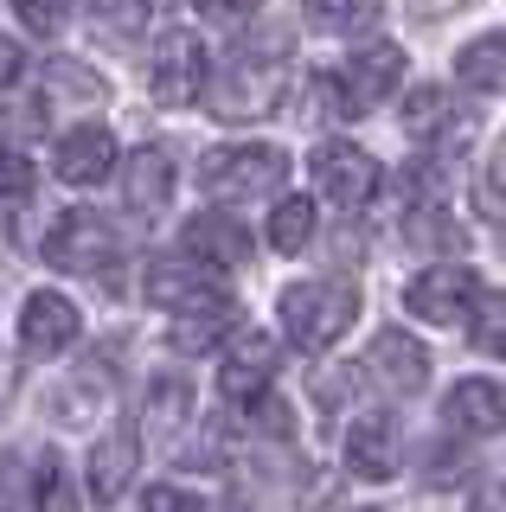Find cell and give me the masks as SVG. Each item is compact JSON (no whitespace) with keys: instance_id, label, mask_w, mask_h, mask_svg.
Returning <instances> with one entry per match:
<instances>
[{"instance_id":"cell-1","label":"cell","mask_w":506,"mask_h":512,"mask_svg":"<svg viewBox=\"0 0 506 512\" xmlns=\"http://www.w3.org/2000/svg\"><path fill=\"white\" fill-rule=\"evenodd\" d=\"M205 96H212L218 122H263V116H276L282 96H289V58H282V39L231 45V58L218 64V77H205Z\"/></svg>"},{"instance_id":"cell-4","label":"cell","mask_w":506,"mask_h":512,"mask_svg":"<svg viewBox=\"0 0 506 512\" xmlns=\"http://www.w3.org/2000/svg\"><path fill=\"white\" fill-rule=\"evenodd\" d=\"M404 84V52L398 45H366V52L340 58V71L327 77V116H366V109L391 103V90Z\"/></svg>"},{"instance_id":"cell-14","label":"cell","mask_w":506,"mask_h":512,"mask_svg":"<svg viewBox=\"0 0 506 512\" xmlns=\"http://www.w3.org/2000/svg\"><path fill=\"white\" fill-rule=\"evenodd\" d=\"M372 378L385 384L391 397H417L423 384H430V352H423L417 340H410V333H398V327H385L372 340Z\"/></svg>"},{"instance_id":"cell-13","label":"cell","mask_w":506,"mask_h":512,"mask_svg":"<svg viewBox=\"0 0 506 512\" xmlns=\"http://www.w3.org/2000/svg\"><path fill=\"white\" fill-rule=\"evenodd\" d=\"M77 327H84V314L58 288H33L26 295V308H20V346L26 352H65L77 340Z\"/></svg>"},{"instance_id":"cell-15","label":"cell","mask_w":506,"mask_h":512,"mask_svg":"<svg viewBox=\"0 0 506 512\" xmlns=\"http://www.w3.org/2000/svg\"><path fill=\"white\" fill-rule=\"evenodd\" d=\"M455 436H500L506 429V384L494 378H462L449 391V404H442Z\"/></svg>"},{"instance_id":"cell-10","label":"cell","mask_w":506,"mask_h":512,"mask_svg":"<svg viewBox=\"0 0 506 512\" xmlns=\"http://www.w3.org/2000/svg\"><path fill=\"white\" fill-rule=\"evenodd\" d=\"M270 378H276V340H270V333H257V327H244V333H237V340L225 346V365H218V391H225L231 404L244 410L257 391H270Z\"/></svg>"},{"instance_id":"cell-7","label":"cell","mask_w":506,"mask_h":512,"mask_svg":"<svg viewBox=\"0 0 506 512\" xmlns=\"http://www.w3.org/2000/svg\"><path fill=\"white\" fill-rule=\"evenodd\" d=\"M474 301H481V282H474V269H462V263H436L404 288V308L417 320H430V327H468Z\"/></svg>"},{"instance_id":"cell-3","label":"cell","mask_w":506,"mask_h":512,"mask_svg":"<svg viewBox=\"0 0 506 512\" xmlns=\"http://www.w3.org/2000/svg\"><path fill=\"white\" fill-rule=\"evenodd\" d=\"M289 180V154L270 141H250V148H212L199 160V186L212 199H270Z\"/></svg>"},{"instance_id":"cell-32","label":"cell","mask_w":506,"mask_h":512,"mask_svg":"<svg viewBox=\"0 0 506 512\" xmlns=\"http://www.w3.org/2000/svg\"><path fill=\"white\" fill-rule=\"evenodd\" d=\"M263 0H199V13H212V20H250Z\"/></svg>"},{"instance_id":"cell-23","label":"cell","mask_w":506,"mask_h":512,"mask_svg":"<svg viewBox=\"0 0 506 512\" xmlns=\"http://www.w3.org/2000/svg\"><path fill=\"white\" fill-rule=\"evenodd\" d=\"M129 468H135V436H109L97 455H90V493L97 500H116L129 487Z\"/></svg>"},{"instance_id":"cell-8","label":"cell","mask_w":506,"mask_h":512,"mask_svg":"<svg viewBox=\"0 0 506 512\" xmlns=\"http://www.w3.org/2000/svg\"><path fill=\"white\" fill-rule=\"evenodd\" d=\"M205 77H212V64H205V45L193 39V32H167L161 52H154V64H148L154 103H167V109L199 103V96H205Z\"/></svg>"},{"instance_id":"cell-29","label":"cell","mask_w":506,"mask_h":512,"mask_svg":"<svg viewBox=\"0 0 506 512\" xmlns=\"http://www.w3.org/2000/svg\"><path fill=\"white\" fill-rule=\"evenodd\" d=\"M20 192H33V160L20 148H0V199H20Z\"/></svg>"},{"instance_id":"cell-9","label":"cell","mask_w":506,"mask_h":512,"mask_svg":"<svg viewBox=\"0 0 506 512\" xmlns=\"http://www.w3.org/2000/svg\"><path fill=\"white\" fill-rule=\"evenodd\" d=\"M154 308L167 314H199V308H225V295H218V276L205 263H173V256H154L148 276H141Z\"/></svg>"},{"instance_id":"cell-11","label":"cell","mask_w":506,"mask_h":512,"mask_svg":"<svg viewBox=\"0 0 506 512\" xmlns=\"http://www.w3.org/2000/svg\"><path fill=\"white\" fill-rule=\"evenodd\" d=\"M180 244H186V256H193V263L212 269V276H237V269L250 263V231H244L231 212H199L193 224H186Z\"/></svg>"},{"instance_id":"cell-17","label":"cell","mask_w":506,"mask_h":512,"mask_svg":"<svg viewBox=\"0 0 506 512\" xmlns=\"http://www.w3.org/2000/svg\"><path fill=\"white\" fill-rule=\"evenodd\" d=\"M122 199H129L135 218H161L173 199V160L161 148H135L129 167H122Z\"/></svg>"},{"instance_id":"cell-19","label":"cell","mask_w":506,"mask_h":512,"mask_svg":"<svg viewBox=\"0 0 506 512\" xmlns=\"http://www.w3.org/2000/svg\"><path fill=\"white\" fill-rule=\"evenodd\" d=\"M308 26L327 32V39H366V32L385 26V0H302Z\"/></svg>"},{"instance_id":"cell-35","label":"cell","mask_w":506,"mask_h":512,"mask_svg":"<svg viewBox=\"0 0 506 512\" xmlns=\"http://www.w3.org/2000/svg\"><path fill=\"white\" fill-rule=\"evenodd\" d=\"M7 378H13V365H7V359H0V397H7Z\"/></svg>"},{"instance_id":"cell-31","label":"cell","mask_w":506,"mask_h":512,"mask_svg":"<svg viewBox=\"0 0 506 512\" xmlns=\"http://www.w3.org/2000/svg\"><path fill=\"white\" fill-rule=\"evenodd\" d=\"M20 71H26V52L7 39V32H0V90H7V84H20Z\"/></svg>"},{"instance_id":"cell-36","label":"cell","mask_w":506,"mask_h":512,"mask_svg":"<svg viewBox=\"0 0 506 512\" xmlns=\"http://www.w3.org/2000/svg\"><path fill=\"white\" fill-rule=\"evenodd\" d=\"M148 7H167V0H148Z\"/></svg>"},{"instance_id":"cell-5","label":"cell","mask_w":506,"mask_h":512,"mask_svg":"<svg viewBox=\"0 0 506 512\" xmlns=\"http://www.w3.org/2000/svg\"><path fill=\"white\" fill-rule=\"evenodd\" d=\"M314 173V192L321 199H334L340 212H359V205L378 199V186H385V173H378V160L366 148H353V141H321L308 160Z\"/></svg>"},{"instance_id":"cell-20","label":"cell","mask_w":506,"mask_h":512,"mask_svg":"<svg viewBox=\"0 0 506 512\" xmlns=\"http://www.w3.org/2000/svg\"><path fill=\"white\" fill-rule=\"evenodd\" d=\"M455 77L468 90H506V32H481L455 52Z\"/></svg>"},{"instance_id":"cell-24","label":"cell","mask_w":506,"mask_h":512,"mask_svg":"<svg viewBox=\"0 0 506 512\" xmlns=\"http://www.w3.org/2000/svg\"><path fill=\"white\" fill-rule=\"evenodd\" d=\"M308 237H314V199H302V192L276 199V212H270V244H276L282 256H295V250H308Z\"/></svg>"},{"instance_id":"cell-34","label":"cell","mask_w":506,"mask_h":512,"mask_svg":"<svg viewBox=\"0 0 506 512\" xmlns=\"http://www.w3.org/2000/svg\"><path fill=\"white\" fill-rule=\"evenodd\" d=\"M430 468H436V480H455V474H462V461H455V455H442V448H436V455H430Z\"/></svg>"},{"instance_id":"cell-33","label":"cell","mask_w":506,"mask_h":512,"mask_svg":"<svg viewBox=\"0 0 506 512\" xmlns=\"http://www.w3.org/2000/svg\"><path fill=\"white\" fill-rule=\"evenodd\" d=\"M487 199H494V205H506V148H500L494 160H487Z\"/></svg>"},{"instance_id":"cell-28","label":"cell","mask_w":506,"mask_h":512,"mask_svg":"<svg viewBox=\"0 0 506 512\" xmlns=\"http://www.w3.org/2000/svg\"><path fill=\"white\" fill-rule=\"evenodd\" d=\"M13 13H20V26H33L39 39H52V32H65V20H71V0H13Z\"/></svg>"},{"instance_id":"cell-22","label":"cell","mask_w":506,"mask_h":512,"mask_svg":"<svg viewBox=\"0 0 506 512\" xmlns=\"http://www.w3.org/2000/svg\"><path fill=\"white\" fill-rule=\"evenodd\" d=\"M45 96H52V103H71V109H97L109 90H103V77L84 71L77 58H52L45 64Z\"/></svg>"},{"instance_id":"cell-12","label":"cell","mask_w":506,"mask_h":512,"mask_svg":"<svg viewBox=\"0 0 506 512\" xmlns=\"http://www.w3.org/2000/svg\"><path fill=\"white\" fill-rule=\"evenodd\" d=\"M52 173L65 186H97L116 173V135L109 128H71V135H58V148H52Z\"/></svg>"},{"instance_id":"cell-2","label":"cell","mask_w":506,"mask_h":512,"mask_svg":"<svg viewBox=\"0 0 506 512\" xmlns=\"http://www.w3.org/2000/svg\"><path fill=\"white\" fill-rule=\"evenodd\" d=\"M353 320H359V288L340 282V276L282 288V333H289L295 346H308V352L334 346L340 333L353 327Z\"/></svg>"},{"instance_id":"cell-6","label":"cell","mask_w":506,"mask_h":512,"mask_svg":"<svg viewBox=\"0 0 506 512\" xmlns=\"http://www.w3.org/2000/svg\"><path fill=\"white\" fill-rule=\"evenodd\" d=\"M116 256H122V237H116V224L103 212H65L58 231L45 237V263L71 269V276H103Z\"/></svg>"},{"instance_id":"cell-25","label":"cell","mask_w":506,"mask_h":512,"mask_svg":"<svg viewBox=\"0 0 506 512\" xmlns=\"http://www.w3.org/2000/svg\"><path fill=\"white\" fill-rule=\"evenodd\" d=\"M225 327H231V308H199V314H180V320H173L167 340H173V352H205Z\"/></svg>"},{"instance_id":"cell-18","label":"cell","mask_w":506,"mask_h":512,"mask_svg":"<svg viewBox=\"0 0 506 512\" xmlns=\"http://www.w3.org/2000/svg\"><path fill=\"white\" fill-rule=\"evenodd\" d=\"M404 135L410 141H462L468 135V116H462V103H455L442 84H423V90H410V103H404Z\"/></svg>"},{"instance_id":"cell-26","label":"cell","mask_w":506,"mask_h":512,"mask_svg":"<svg viewBox=\"0 0 506 512\" xmlns=\"http://www.w3.org/2000/svg\"><path fill=\"white\" fill-rule=\"evenodd\" d=\"M468 327H474V346H481L487 359H506V288L487 295V301H474Z\"/></svg>"},{"instance_id":"cell-27","label":"cell","mask_w":506,"mask_h":512,"mask_svg":"<svg viewBox=\"0 0 506 512\" xmlns=\"http://www.w3.org/2000/svg\"><path fill=\"white\" fill-rule=\"evenodd\" d=\"M141 13H148V0H90V20H97L103 39H135Z\"/></svg>"},{"instance_id":"cell-16","label":"cell","mask_w":506,"mask_h":512,"mask_svg":"<svg viewBox=\"0 0 506 512\" xmlns=\"http://www.w3.org/2000/svg\"><path fill=\"white\" fill-rule=\"evenodd\" d=\"M346 468L359 480L398 474V423H391V416H359V423L346 429Z\"/></svg>"},{"instance_id":"cell-30","label":"cell","mask_w":506,"mask_h":512,"mask_svg":"<svg viewBox=\"0 0 506 512\" xmlns=\"http://www.w3.org/2000/svg\"><path fill=\"white\" fill-rule=\"evenodd\" d=\"M141 506H154V512H180V506H199V493H186V487H148V493H141Z\"/></svg>"},{"instance_id":"cell-21","label":"cell","mask_w":506,"mask_h":512,"mask_svg":"<svg viewBox=\"0 0 506 512\" xmlns=\"http://www.w3.org/2000/svg\"><path fill=\"white\" fill-rule=\"evenodd\" d=\"M186 416H193V384L173 378V372H167V378H154V384H148V436L173 442Z\"/></svg>"}]
</instances>
